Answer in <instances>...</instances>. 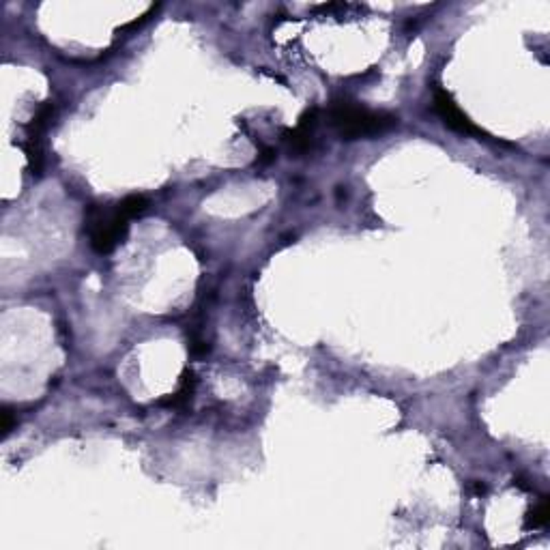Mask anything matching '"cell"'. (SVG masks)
<instances>
[{
	"instance_id": "6da1fadb",
	"label": "cell",
	"mask_w": 550,
	"mask_h": 550,
	"mask_svg": "<svg viewBox=\"0 0 550 550\" xmlns=\"http://www.w3.org/2000/svg\"><path fill=\"white\" fill-rule=\"evenodd\" d=\"M329 119H331V125L336 127V131L344 140L374 138V136H381L398 125L396 116H391L387 112L368 110L349 99L334 101L329 108Z\"/></svg>"
},
{
	"instance_id": "7a4b0ae2",
	"label": "cell",
	"mask_w": 550,
	"mask_h": 550,
	"mask_svg": "<svg viewBox=\"0 0 550 550\" xmlns=\"http://www.w3.org/2000/svg\"><path fill=\"white\" fill-rule=\"evenodd\" d=\"M129 221L131 219L125 217L119 206L112 213L104 211L101 206H91L84 217V230L89 232L93 249L97 254H110L119 243L125 241Z\"/></svg>"
},
{
	"instance_id": "3957f363",
	"label": "cell",
	"mask_w": 550,
	"mask_h": 550,
	"mask_svg": "<svg viewBox=\"0 0 550 550\" xmlns=\"http://www.w3.org/2000/svg\"><path fill=\"white\" fill-rule=\"evenodd\" d=\"M434 112L439 114L443 125L449 127L451 131H458L462 136H481V129L469 121V116L458 108L454 97L441 86L434 89Z\"/></svg>"
},
{
	"instance_id": "277c9868",
	"label": "cell",
	"mask_w": 550,
	"mask_h": 550,
	"mask_svg": "<svg viewBox=\"0 0 550 550\" xmlns=\"http://www.w3.org/2000/svg\"><path fill=\"white\" fill-rule=\"evenodd\" d=\"M319 123V108H310L297 123L295 129H286L284 131V142L289 144V151L295 157L306 155L312 149V140H314V129Z\"/></svg>"
},
{
	"instance_id": "5b68a950",
	"label": "cell",
	"mask_w": 550,
	"mask_h": 550,
	"mask_svg": "<svg viewBox=\"0 0 550 550\" xmlns=\"http://www.w3.org/2000/svg\"><path fill=\"white\" fill-rule=\"evenodd\" d=\"M194 387H196L194 372H191V370H185L183 376H181L179 389H176L170 398L161 400V404H166V406H185V404H189V400H191V396H194Z\"/></svg>"
},
{
	"instance_id": "8992f818",
	"label": "cell",
	"mask_w": 550,
	"mask_h": 550,
	"mask_svg": "<svg viewBox=\"0 0 550 550\" xmlns=\"http://www.w3.org/2000/svg\"><path fill=\"white\" fill-rule=\"evenodd\" d=\"M548 520H550V501H548V496H541V501H539L533 509L526 511V516H524V529H526V531H531V529H541V526L548 524Z\"/></svg>"
},
{
	"instance_id": "52a82bcc",
	"label": "cell",
	"mask_w": 550,
	"mask_h": 550,
	"mask_svg": "<svg viewBox=\"0 0 550 550\" xmlns=\"http://www.w3.org/2000/svg\"><path fill=\"white\" fill-rule=\"evenodd\" d=\"M116 206L121 209V213H123L125 217L136 219V217H140V215L149 209V200H146L144 196H127V198L121 200Z\"/></svg>"
},
{
	"instance_id": "ba28073f",
	"label": "cell",
	"mask_w": 550,
	"mask_h": 550,
	"mask_svg": "<svg viewBox=\"0 0 550 550\" xmlns=\"http://www.w3.org/2000/svg\"><path fill=\"white\" fill-rule=\"evenodd\" d=\"M0 415H3V432L9 434V432H11V426H14V413H11V409L5 406Z\"/></svg>"
},
{
	"instance_id": "9c48e42d",
	"label": "cell",
	"mask_w": 550,
	"mask_h": 550,
	"mask_svg": "<svg viewBox=\"0 0 550 550\" xmlns=\"http://www.w3.org/2000/svg\"><path fill=\"white\" fill-rule=\"evenodd\" d=\"M273 151L271 149H262V155L258 157V164H269V161H273Z\"/></svg>"
}]
</instances>
